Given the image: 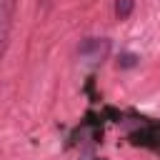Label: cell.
<instances>
[{
    "label": "cell",
    "instance_id": "1",
    "mask_svg": "<svg viewBox=\"0 0 160 160\" xmlns=\"http://www.w3.org/2000/svg\"><path fill=\"white\" fill-rule=\"evenodd\" d=\"M18 15V0H0V58L8 52Z\"/></svg>",
    "mask_w": 160,
    "mask_h": 160
},
{
    "label": "cell",
    "instance_id": "3",
    "mask_svg": "<svg viewBox=\"0 0 160 160\" xmlns=\"http://www.w3.org/2000/svg\"><path fill=\"white\" fill-rule=\"evenodd\" d=\"M132 8H135V0H118V2H115V15H118L120 20H125V18H130Z\"/></svg>",
    "mask_w": 160,
    "mask_h": 160
},
{
    "label": "cell",
    "instance_id": "2",
    "mask_svg": "<svg viewBox=\"0 0 160 160\" xmlns=\"http://www.w3.org/2000/svg\"><path fill=\"white\" fill-rule=\"evenodd\" d=\"M108 48H110L108 40H95V38H90V40H85V42L80 45V55H82L88 62H98V60L105 58Z\"/></svg>",
    "mask_w": 160,
    "mask_h": 160
},
{
    "label": "cell",
    "instance_id": "4",
    "mask_svg": "<svg viewBox=\"0 0 160 160\" xmlns=\"http://www.w3.org/2000/svg\"><path fill=\"white\" fill-rule=\"evenodd\" d=\"M135 60H138V58H135L132 52H125V55L120 58V68H132V65H135Z\"/></svg>",
    "mask_w": 160,
    "mask_h": 160
}]
</instances>
